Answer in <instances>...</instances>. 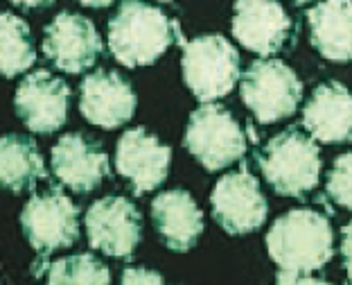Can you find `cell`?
<instances>
[{"instance_id": "1", "label": "cell", "mask_w": 352, "mask_h": 285, "mask_svg": "<svg viewBox=\"0 0 352 285\" xmlns=\"http://www.w3.org/2000/svg\"><path fill=\"white\" fill-rule=\"evenodd\" d=\"M271 260L287 274H311L334 253V233L323 213L294 209L280 215L267 233Z\"/></svg>"}, {"instance_id": "2", "label": "cell", "mask_w": 352, "mask_h": 285, "mask_svg": "<svg viewBox=\"0 0 352 285\" xmlns=\"http://www.w3.org/2000/svg\"><path fill=\"white\" fill-rule=\"evenodd\" d=\"M181 34L163 10L142 0H124L109 21V52L126 68L151 66Z\"/></svg>"}, {"instance_id": "3", "label": "cell", "mask_w": 352, "mask_h": 285, "mask_svg": "<svg viewBox=\"0 0 352 285\" xmlns=\"http://www.w3.org/2000/svg\"><path fill=\"white\" fill-rule=\"evenodd\" d=\"M258 165L278 195L302 197L316 188L323 161L314 138L298 129H287L260 149Z\"/></svg>"}, {"instance_id": "4", "label": "cell", "mask_w": 352, "mask_h": 285, "mask_svg": "<svg viewBox=\"0 0 352 285\" xmlns=\"http://www.w3.org/2000/svg\"><path fill=\"white\" fill-rule=\"evenodd\" d=\"M183 82L199 102H214L239 82V52L221 34H199L183 43Z\"/></svg>"}, {"instance_id": "5", "label": "cell", "mask_w": 352, "mask_h": 285, "mask_svg": "<svg viewBox=\"0 0 352 285\" xmlns=\"http://www.w3.org/2000/svg\"><path fill=\"white\" fill-rule=\"evenodd\" d=\"M239 95L255 120L271 125L296 114L302 100V82L285 61L258 59L244 70Z\"/></svg>"}, {"instance_id": "6", "label": "cell", "mask_w": 352, "mask_h": 285, "mask_svg": "<svg viewBox=\"0 0 352 285\" xmlns=\"http://www.w3.org/2000/svg\"><path fill=\"white\" fill-rule=\"evenodd\" d=\"M183 145L208 172L223 170L246 154V136L235 116L212 102L190 114Z\"/></svg>"}, {"instance_id": "7", "label": "cell", "mask_w": 352, "mask_h": 285, "mask_svg": "<svg viewBox=\"0 0 352 285\" xmlns=\"http://www.w3.org/2000/svg\"><path fill=\"white\" fill-rule=\"evenodd\" d=\"M21 229L38 258L73 247L79 237V209L61 188L34 193L21 211Z\"/></svg>"}, {"instance_id": "8", "label": "cell", "mask_w": 352, "mask_h": 285, "mask_svg": "<svg viewBox=\"0 0 352 285\" xmlns=\"http://www.w3.org/2000/svg\"><path fill=\"white\" fill-rule=\"evenodd\" d=\"M84 224L88 244L113 258H129L142 237L140 211L122 195H107L93 202Z\"/></svg>"}, {"instance_id": "9", "label": "cell", "mask_w": 352, "mask_h": 285, "mask_svg": "<svg viewBox=\"0 0 352 285\" xmlns=\"http://www.w3.org/2000/svg\"><path fill=\"white\" fill-rule=\"evenodd\" d=\"M212 218L230 235H246L260 229L267 220L269 204L262 195L258 179L239 168L221 177L210 195Z\"/></svg>"}, {"instance_id": "10", "label": "cell", "mask_w": 352, "mask_h": 285, "mask_svg": "<svg viewBox=\"0 0 352 285\" xmlns=\"http://www.w3.org/2000/svg\"><path fill=\"white\" fill-rule=\"evenodd\" d=\"M70 86L50 70L28 73L16 86L14 109L23 125L34 134H54L68 120Z\"/></svg>"}, {"instance_id": "11", "label": "cell", "mask_w": 352, "mask_h": 285, "mask_svg": "<svg viewBox=\"0 0 352 285\" xmlns=\"http://www.w3.org/2000/svg\"><path fill=\"white\" fill-rule=\"evenodd\" d=\"M102 39L93 21L77 12H59L43 28V54L57 70L84 73L98 61Z\"/></svg>"}, {"instance_id": "12", "label": "cell", "mask_w": 352, "mask_h": 285, "mask_svg": "<svg viewBox=\"0 0 352 285\" xmlns=\"http://www.w3.org/2000/svg\"><path fill=\"white\" fill-rule=\"evenodd\" d=\"M170 161L172 149L142 127L126 129L116 145L118 174L129 181L135 197L147 195L163 184L170 172Z\"/></svg>"}, {"instance_id": "13", "label": "cell", "mask_w": 352, "mask_h": 285, "mask_svg": "<svg viewBox=\"0 0 352 285\" xmlns=\"http://www.w3.org/2000/svg\"><path fill=\"white\" fill-rule=\"evenodd\" d=\"M52 174L77 195H88L111 174L109 154L98 140L70 131L52 145Z\"/></svg>"}, {"instance_id": "14", "label": "cell", "mask_w": 352, "mask_h": 285, "mask_svg": "<svg viewBox=\"0 0 352 285\" xmlns=\"http://www.w3.org/2000/svg\"><path fill=\"white\" fill-rule=\"evenodd\" d=\"M138 98L133 86L116 70L100 68L79 86V114L100 129H118L135 114Z\"/></svg>"}, {"instance_id": "15", "label": "cell", "mask_w": 352, "mask_h": 285, "mask_svg": "<svg viewBox=\"0 0 352 285\" xmlns=\"http://www.w3.org/2000/svg\"><path fill=\"white\" fill-rule=\"evenodd\" d=\"M292 19L280 0H237L233 7V34L249 52L269 57L287 43Z\"/></svg>"}, {"instance_id": "16", "label": "cell", "mask_w": 352, "mask_h": 285, "mask_svg": "<svg viewBox=\"0 0 352 285\" xmlns=\"http://www.w3.org/2000/svg\"><path fill=\"white\" fill-rule=\"evenodd\" d=\"M302 127L318 142H352V93L341 82H323L302 107Z\"/></svg>"}, {"instance_id": "17", "label": "cell", "mask_w": 352, "mask_h": 285, "mask_svg": "<svg viewBox=\"0 0 352 285\" xmlns=\"http://www.w3.org/2000/svg\"><path fill=\"white\" fill-rule=\"evenodd\" d=\"M151 222L172 251H190L204 233V213L188 190H167L151 202Z\"/></svg>"}, {"instance_id": "18", "label": "cell", "mask_w": 352, "mask_h": 285, "mask_svg": "<svg viewBox=\"0 0 352 285\" xmlns=\"http://www.w3.org/2000/svg\"><path fill=\"white\" fill-rule=\"evenodd\" d=\"M309 41L321 57L352 61V0H321L307 12Z\"/></svg>"}, {"instance_id": "19", "label": "cell", "mask_w": 352, "mask_h": 285, "mask_svg": "<svg viewBox=\"0 0 352 285\" xmlns=\"http://www.w3.org/2000/svg\"><path fill=\"white\" fill-rule=\"evenodd\" d=\"M43 179H47V168L34 138L23 134L0 136V188L28 193Z\"/></svg>"}, {"instance_id": "20", "label": "cell", "mask_w": 352, "mask_h": 285, "mask_svg": "<svg viewBox=\"0 0 352 285\" xmlns=\"http://www.w3.org/2000/svg\"><path fill=\"white\" fill-rule=\"evenodd\" d=\"M36 61L32 30L21 16L0 12V77L12 79L25 73Z\"/></svg>"}, {"instance_id": "21", "label": "cell", "mask_w": 352, "mask_h": 285, "mask_svg": "<svg viewBox=\"0 0 352 285\" xmlns=\"http://www.w3.org/2000/svg\"><path fill=\"white\" fill-rule=\"evenodd\" d=\"M47 285H111V272L93 253H73L47 265Z\"/></svg>"}, {"instance_id": "22", "label": "cell", "mask_w": 352, "mask_h": 285, "mask_svg": "<svg viewBox=\"0 0 352 285\" xmlns=\"http://www.w3.org/2000/svg\"><path fill=\"white\" fill-rule=\"evenodd\" d=\"M327 195L343 209L352 211V152L337 156L327 174Z\"/></svg>"}, {"instance_id": "23", "label": "cell", "mask_w": 352, "mask_h": 285, "mask_svg": "<svg viewBox=\"0 0 352 285\" xmlns=\"http://www.w3.org/2000/svg\"><path fill=\"white\" fill-rule=\"evenodd\" d=\"M120 285H167L165 279L154 269L147 267H126L122 272V279H120Z\"/></svg>"}, {"instance_id": "24", "label": "cell", "mask_w": 352, "mask_h": 285, "mask_svg": "<svg viewBox=\"0 0 352 285\" xmlns=\"http://www.w3.org/2000/svg\"><path fill=\"white\" fill-rule=\"evenodd\" d=\"M341 256H343V265H346V272H348V281L352 285V220L341 231Z\"/></svg>"}, {"instance_id": "25", "label": "cell", "mask_w": 352, "mask_h": 285, "mask_svg": "<svg viewBox=\"0 0 352 285\" xmlns=\"http://www.w3.org/2000/svg\"><path fill=\"white\" fill-rule=\"evenodd\" d=\"M274 285H334L321 279H311L307 274H287V272H278L276 283Z\"/></svg>"}, {"instance_id": "26", "label": "cell", "mask_w": 352, "mask_h": 285, "mask_svg": "<svg viewBox=\"0 0 352 285\" xmlns=\"http://www.w3.org/2000/svg\"><path fill=\"white\" fill-rule=\"evenodd\" d=\"M10 3L21 10H41V7H52L57 0H10Z\"/></svg>"}, {"instance_id": "27", "label": "cell", "mask_w": 352, "mask_h": 285, "mask_svg": "<svg viewBox=\"0 0 352 285\" xmlns=\"http://www.w3.org/2000/svg\"><path fill=\"white\" fill-rule=\"evenodd\" d=\"M77 3H82L84 7H93V10H104V7L118 3V0H77Z\"/></svg>"}, {"instance_id": "28", "label": "cell", "mask_w": 352, "mask_h": 285, "mask_svg": "<svg viewBox=\"0 0 352 285\" xmlns=\"http://www.w3.org/2000/svg\"><path fill=\"white\" fill-rule=\"evenodd\" d=\"M296 3H298V5H302V3H309V0H296Z\"/></svg>"}, {"instance_id": "29", "label": "cell", "mask_w": 352, "mask_h": 285, "mask_svg": "<svg viewBox=\"0 0 352 285\" xmlns=\"http://www.w3.org/2000/svg\"><path fill=\"white\" fill-rule=\"evenodd\" d=\"M161 3H170V0H161Z\"/></svg>"}]
</instances>
